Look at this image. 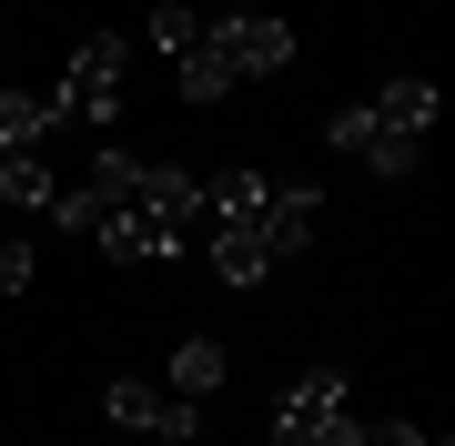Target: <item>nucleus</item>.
I'll list each match as a JSON object with an SVG mask.
<instances>
[{"label":"nucleus","instance_id":"obj_4","mask_svg":"<svg viewBox=\"0 0 455 446\" xmlns=\"http://www.w3.org/2000/svg\"><path fill=\"white\" fill-rule=\"evenodd\" d=\"M274 446H364L355 426V376L344 365H304L274 406Z\"/></svg>","mask_w":455,"mask_h":446},{"label":"nucleus","instance_id":"obj_2","mask_svg":"<svg viewBox=\"0 0 455 446\" xmlns=\"http://www.w3.org/2000/svg\"><path fill=\"white\" fill-rule=\"evenodd\" d=\"M274 71H293V20L274 11H212L193 51H182V101H223L243 82H274Z\"/></svg>","mask_w":455,"mask_h":446},{"label":"nucleus","instance_id":"obj_1","mask_svg":"<svg viewBox=\"0 0 455 446\" xmlns=\"http://www.w3.org/2000/svg\"><path fill=\"white\" fill-rule=\"evenodd\" d=\"M435 112H445L435 82H425V71H395L385 92L344 101V112L324 122V142H334V152H355L364 173H385V182H395V173H415V163H425V142H435Z\"/></svg>","mask_w":455,"mask_h":446},{"label":"nucleus","instance_id":"obj_10","mask_svg":"<svg viewBox=\"0 0 455 446\" xmlns=\"http://www.w3.org/2000/svg\"><path fill=\"white\" fill-rule=\"evenodd\" d=\"M163 385L203 406L212 385H223V345H212V335H182V345H172V365H163Z\"/></svg>","mask_w":455,"mask_h":446},{"label":"nucleus","instance_id":"obj_9","mask_svg":"<svg viewBox=\"0 0 455 446\" xmlns=\"http://www.w3.org/2000/svg\"><path fill=\"white\" fill-rule=\"evenodd\" d=\"M203 254H212L223 284H263V274H274V254H263L253 233H233V223H203Z\"/></svg>","mask_w":455,"mask_h":446},{"label":"nucleus","instance_id":"obj_7","mask_svg":"<svg viewBox=\"0 0 455 446\" xmlns=\"http://www.w3.org/2000/svg\"><path fill=\"white\" fill-rule=\"evenodd\" d=\"M51 193L61 182H51L41 152H0V214H51Z\"/></svg>","mask_w":455,"mask_h":446},{"label":"nucleus","instance_id":"obj_3","mask_svg":"<svg viewBox=\"0 0 455 446\" xmlns=\"http://www.w3.org/2000/svg\"><path fill=\"white\" fill-rule=\"evenodd\" d=\"M203 223H233V233H253L263 254H304L314 244V223H324V193L314 182H274V173H212L203 182Z\"/></svg>","mask_w":455,"mask_h":446},{"label":"nucleus","instance_id":"obj_13","mask_svg":"<svg viewBox=\"0 0 455 446\" xmlns=\"http://www.w3.org/2000/svg\"><path fill=\"white\" fill-rule=\"evenodd\" d=\"M364 446H445V436H425V426H405V416H395V426H364Z\"/></svg>","mask_w":455,"mask_h":446},{"label":"nucleus","instance_id":"obj_8","mask_svg":"<svg viewBox=\"0 0 455 446\" xmlns=\"http://www.w3.org/2000/svg\"><path fill=\"white\" fill-rule=\"evenodd\" d=\"M61 122H51V92H0V152H41Z\"/></svg>","mask_w":455,"mask_h":446},{"label":"nucleus","instance_id":"obj_14","mask_svg":"<svg viewBox=\"0 0 455 446\" xmlns=\"http://www.w3.org/2000/svg\"><path fill=\"white\" fill-rule=\"evenodd\" d=\"M0 41H11V20H0Z\"/></svg>","mask_w":455,"mask_h":446},{"label":"nucleus","instance_id":"obj_11","mask_svg":"<svg viewBox=\"0 0 455 446\" xmlns=\"http://www.w3.org/2000/svg\"><path fill=\"white\" fill-rule=\"evenodd\" d=\"M142 31H152V51H172V61H182V51H193V31H203V11H182V0H163V11L142 20Z\"/></svg>","mask_w":455,"mask_h":446},{"label":"nucleus","instance_id":"obj_12","mask_svg":"<svg viewBox=\"0 0 455 446\" xmlns=\"http://www.w3.org/2000/svg\"><path fill=\"white\" fill-rule=\"evenodd\" d=\"M0 295H31V244L20 233H0Z\"/></svg>","mask_w":455,"mask_h":446},{"label":"nucleus","instance_id":"obj_6","mask_svg":"<svg viewBox=\"0 0 455 446\" xmlns=\"http://www.w3.org/2000/svg\"><path fill=\"white\" fill-rule=\"evenodd\" d=\"M101 406H112V426L152 436V446H203V406L172 396V385H152V376H112V385H101Z\"/></svg>","mask_w":455,"mask_h":446},{"label":"nucleus","instance_id":"obj_5","mask_svg":"<svg viewBox=\"0 0 455 446\" xmlns=\"http://www.w3.org/2000/svg\"><path fill=\"white\" fill-rule=\"evenodd\" d=\"M122 61L132 51L101 31V41H82L61 61V82H51V122H92V133H112V112H122Z\"/></svg>","mask_w":455,"mask_h":446}]
</instances>
